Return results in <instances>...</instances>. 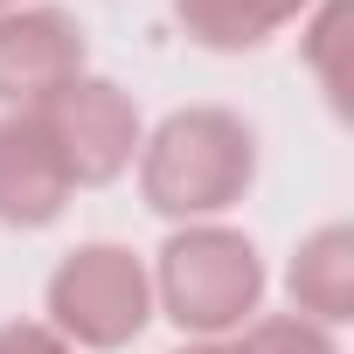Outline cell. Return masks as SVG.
<instances>
[{
  "instance_id": "obj_4",
  "label": "cell",
  "mask_w": 354,
  "mask_h": 354,
  "mask_svg": "<svg viewBox=\"0 0 354 354\" xmlns=\"http://www.w3.org/2000/svg\"><path fill=\"white\" fill-rule=\"evenodd\" d=\"M35 118H42V132L56 139V153H63V167H70L77 188L118 181V174L132 167V153H139V111H132V97H125L118 84H104V77H70L56 97L35 104Z\"/></svg>"
},
{
  "instance_id": "obj_5",
  "label": "cell",
  "mask_w": 354,
  "mask_h": 354,
  "mask_svg": "<svg viewBox=\"0 0 354 354\" xmlns=\"http://www.w3.org/2000/svg\"><path fill=\"white\" fill-rule=\"evenodd\" d=\"M70 77H84V28L63 8H8L0 15V104L35 111Z\"/></svg>"
},
{
  "instance_id": "obj_7",
  "label": "cell",
  "mask_w": 354,
  "mask_h": 354,
  "mask_svg": "<svg viewBox=\"0 0 354 354\" xmlns=\"http://www.w3.org/2000/svg\"><path fill=\"white\" fill-rule=\"evenodd\" d=\"M292 313H313L319 326L354 313V236L340 223L299 243V257H292Z\"/></svg>"
},
{
  "instance_id": "obj_2",
  "label": "cell",
  "mask_w": 354,
  "mask_h": 354,
  "mask_svg": "<svg viewBox=\"0 0 354 354\" xmlns=\"http://www.w3.org/2000/svg\"><path fill=\"white\" fill-rule=\"evenodd\" d=\"M153 292L167 306V319L181 326V333H230L257 313L264 299V264L250 250V236L236 230H216V223H195L181 236H167L160 250V271H153Z\"/></svg>"
},
{
  "instance_id": "obj_3",
  "label": "cell",
  "mask_w": 354,
  "mask_h": 354,
  "mask_svg": "<svg viewBox=\"0 0 354 354\" xmlns=\"http://www.w3.org/2000/svg\"><path fill=\"white\" fill-rule=\"evenodd\" d=\"M153 313V278L132 250L118 243H84L56 264L49 278V319L70 347H91V354H111L125 340H139Z\"/></svg>"
},
{
  "instance_id": "obj_11",
  "label": "cell",
  "mask_w": 354,
  "mask_h": 354,
  "mask_svg": "<svg viewBox=\"0 0 354 354\" xmlns=\"http://www.w3.org/2000/svg\"><path fill=\"white\" fill-rule=\"evenodd\" d=\"M0 354H77L56 326H35V319H15V326H0Z\"/></svg>"
},
{
  "instance_id": "obj_13",
  "label": "cell",
  "mask_w": 354,
  "mask_h": 354,
  "mask_svg": "<svg viewBox=\"0 0 354 354\" xmlns=\"http://www.w3.org/2000/svg\"><path fill=\"white\" fill-rule=\"evenodd\" d=\"M181 354H223V347H209V340H202V347H181Z\"/></svg>"
},
{
  "instance_id": "obj_6",
  "label": "cell",
  "mask_w": 354,
  "mask_h": 354,
  "mask_svg": "<svg viewBox=\"0 0 354 354\" xmlns=\"http://www.w3.org/2000/svg\"><path fill=\"white\" fill-rule=\"evenodd\" d=\"M77 195L70 167L56 153V139L42 132L35 111L0 118V223L8 230H42L63 216V202Z\"/></svg>"
},
{
  "instance_id": "obj_12",
  "label": "cell",
  "mask_w": 354,
  "mask_h": 354,
  "mask_svg": "<svg viewBox=\"0 0 354 354\" xmlns=\"http://www.w3.org/2000/svg\"><path fill=\"white\" fill-rule=\"evenodd\" d=\"M264 8H271V21H292V15L306 8V0H264Z\"/></svg>"
},
{
  "instance_id": "obj_14",
  "label": "cell",
  "mask_w": 354,
  "mask_h": 354,
  "mask_svg": "<svg viewBox=\"0 0 354 354\" xmlns=\"http://www.w3.org/2000/svg\"><path fill=\"white\" fill-rule=\"evenodd\" d=\"M8 8H15V0H0V15H8Z\"/></svg>"
},
{
  "instance_id": "obj_9",
  "label": "cell",
  "mask_w": 354,
  "mask_h": 354,
  "mask_svg": "<svg viewBox=\"0 0 354 354\" xmlns=\"http://www.w3.org/2000/svg\"><path fill=\"white\" fill-rule=\"evenodd\" d=\"M236 354H340V347H333V333H326L319 319H306V313H278V319H257V326L243 333Z\"/></svg>"
},
{
  "instance_id": "obj_10",
  "label": "cell",
  "mask_w": 354,
  "mask_h": 354,
  "mask_svg": "<svg viewBox=\"0 0 354 354\" xmlns=\"http://www.w3.org/2000/svg\"><path fill=\"white\" fill-rule=\"evenodd\" d=\"M340 42H347V0H326V8H319V21H313V42H306V56L319 63L333 111H347V84H354V77L340 70Z\"/></svg>"
},
{
  "instance_id": "obj_8",
  "label": "cell",
  "mask_w": 354,
  "mask_h": 354,
  "mask_svg": "<svg viewBox=\"0 0 354 354\" xmlns=\"http://www.w3.org/2000/svg\"><path fill=\"white\" fill-rule=\"evenodd\" d=\"M174 15L202 49H223V56H243V49L271 42V28H278L264 0H174Z\"/></svg>"
},
{
  "instance_id": "obj_1",
  "label": "cell",
  "mask_w": 354,
  "mask_h": 354,
  "mask_svg": "<svg viewBox=\"0 0 354 354\" xmlns=\"http://www.w3.org/2000/svg\"><path fill=\"white\" fill-rule=\"evenodd\" d=\"M250 174H257V139L243 118H230L216 104L174 111L139 146V195H146V209H160L174 223L223 216L230 202H243Z\"/></svg>"
}]
</instances>
